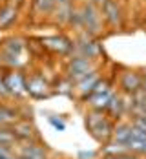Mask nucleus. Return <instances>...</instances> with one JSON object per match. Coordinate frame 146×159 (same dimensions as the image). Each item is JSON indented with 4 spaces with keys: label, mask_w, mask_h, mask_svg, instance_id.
Segmentation results:
<instances>
[{
    "label": "nucleus",
    "mask_w": 146,
    "mask_h": 159,
    "mask_svg": "<svg viewBox=\"0 0 146 159\" xmlns=\"http://www.w3.org/2000/svg\"><path fill=\"white\" fill-rule=\"evenodd\" d=\"M88 2H95V0H75V4H88Z\"/></svg>",
    "instance_id": "cd10ccee"
},
{
    "label": "nucleus",
    "mask_w": 146,
    "mask_h": 159,
    "mask_svg": "<svg viewBox=\"0 0 146 159\" xmlns=\"http://www.w3.org/2000/svg\"><path fill=\"white\" fill-rule=\"evenodd\" d=\"M99 79H100V77H99L97 71H91L90 75L82 77L81 80H77V82L73 84V92H77V93L81 95V99L84 101L86 97L93 92V88H95V84L99 82Z\"/></svg>",
    "instance_id": "9b49d317"
},
{
    "label": "nucleus",
    "mask_w": 146,
    "mask_h": 159,
    "mask_svg": "<svg viewBox=\"0 0 146 159\" xmlns=\"http://www.w3.org/2000/svg\"><path fill=\"white\" fill-rule=\"evenodd\" d=\"M57 4H68V2H73V0H55Z\"/></svg>",
    "instance_id": "c756f323"
},
{
    "label": "nucleus",
    "mask_w": 146,
    "mask_h": 159,
    "mask_svg": "<svg viewBox=\"0 0 146 159\" xmlns=\"http://www.w3.org/2000/svg\"><path fill=\"white\" fill-rule=\"evenodd\" d=\"M16 143H31V141H40V135L37 132V128L33 126L31 121H16L13 125Z\"/></svg>",
    "instance_id": "0eeeda50"
},
{
    "label": "nucleus",
    "mask_w": 146,
    "mask_h": 159,
    "mask_svg": "<svg viewBox=\"0 0 146 159\" xmlns=\"http://www.w3.org/2000/svg\"><path fill=\"white\" fill-rule=\"evenodd\" d=\"M81 7V18H82V31L91 35V37H99L104 31V18H102V11L100 6L95 2H88V4H79Z\"/></svg>",
    "instance_id": "f257e3e1"
},
{
    "label": "nucleus",
    "mask_w": 146,
    "mask_h": 159,
    "mask_svg": "<svg viewBox=\"0 0 146 159\" xmlns=\"http://www.w3.org/2000/svg\"><path fill=\"white\" fill-rule=\"evenodd\" d=\"M40 42H42L44 49H49V51H53V53H69L71 48H73V44H71L66 37H62V35L44 37V39H40Z\"/></svg>",
    "instance_id": "9d476101"
},
{
    "label": "nucleus",
    "mask_w": 146,
    "mask_h": 159,
    "mask_svg": "<svg viewBox=\"0 0 146 159\" xmlns=\"http://www.w3.org/2000/svg\"><path fill=\"white\" fill-rule=\"evenodd\" d=\"M55 6H57L55 0H31V13L33 15L48 16L53 11Z\"/></svg>",
    "instance_id": "a211bd4d"
},
{
    "label": "nucleus",
    "mask_w": 146,
    "mask_h": 159,
    "mask_svg": "<svg viewBox=\"0 0 146 159\" xmlns=\"http://www.w3.org/2000/svg\"><path fill=\"white\" fill-rule=\"evenodd\" d=\"M13 2H16V4H22V2H24V0H13Z\"/></svg>",
    "instance_id": "7c9ffc66"
},
{
    "label": "nucleus",
    "mask_w": 146,
    "mask_h": 159,
    "mask_svg": "<svg viewBox=\"0 0 146 159\" xmlns=\"http://www.w3.org/2000/svg\"><path fill=\"white\" fill-rule=\"evenodd\" d=\"M4 77H6V84H7L11 97H20L28 93L26 92V77L20 70H7V73H4Z\"/></svg>",
    "instance_id": "423d86ee"
},
{
    "label": "nucleus",
    "mask_w": 146,
    "mask_h": 159,
    "mask_svg": "<svg viewBox=\"0 0 146 159\" xmlns=\"http://www.w3.org/2000/svg\"><path fill=\"white\" fill-rule=\"evenodd\" d=\"M26 92L33 99H44L51 95V86L44 79V75H33V77H26Z\"/></svg>",
    "instance_id": "39448f33"
},
{
    "label": "nucleus",
    "mask_w": 146,
    "mask_h": 159,
    "mask_svg": "<svg viewBox=\"0 0 146 159\" xmlns=\"http://www.w3.org/2000/svg\"><path fill=\"white\" fill-rule=\"evenodd\" d=\"M108 119V113L102 110H95V108H91V110L86 113V117H84V123H86V128H88V132H91L93 128H97L100 123H104Z\"/></svg>",
    "instance_id": "f3484780"
},
{
    "label": "nucleus",
    "mask_w": 146,
    "mask_h": 159,
    "mask_svg": "<svg viewBox=\"0 0 146 159\" xmlns=\"http://www.w3.org/2000/svg\"><path fill=\"white\" fill-rule=\"evenodd\" d=\"M91 71H95V64H93L91 59H86V57H73L69 61V64H68V70H66L68 79L71 80L73 84L77 80H81L82 77L90 75Z\"/></svg>",
    "instance_id": "7ed1b4c3"
},
{
    "label": "nucleus",
    "mask_w": 146,
    "mask_h": 159,
    "mask_svg": "<svg viewBox=\"0 0 146 159\" xmlns=\"http://www.w3.org/2000/svg\"><path fill=\"white\" fill-rule=\"evenodd\" d=\"M119 84H121V88H122L124 93H135L143 86V75L137 73L135 70H124L121 73Z\"/></svg>",
    "instance_id": "1a4fd4ad"
},
{
    "label": "nucleus",
    "mask_w": 146,
    "mask_h": 159,
    "mask_svg": "<svg viewBox=\"0 0 146 159\" xmlns=\"http://www.w3.org/2000/svg\"><path fill=\"white\" fill-rule=\"evenodd\" d=\"M100 11H102V18H104V24L110 26L112 30H117L122 26V7L119 4V0H106L102 6H100Z\"/></svg>",
    "instance_id": "20e7f679"
},
{
    "label": "nucleus",
    "mask_w": 146,
    "mask_h": 159,
    "mask_svg": "<svg viewBox=\"0 0 146 159\" xmlns=\"http://www.w3.org/2000/svg\"><path fill=\"white\" fill-rule=\"evenodd\" d=\"M130 132H131V125H126V123H121L113 128V141L121 144H126L128 139H130Z\"/></svg>",
    "instance_id": "aec40b11"
},
{
    "label": "nucleus",
    "mask_w": 146,
    "mask_h": 159,
    "mask_svg": "<svg viewBox=\"0 0 146 159\" xmlns=\"http://www.w3.org/2000/svg\"><path fill=\"white\" fill-rule=\"evenodd\" d=\"M73 6H75L73 2H68V4H57L49 15L53 16V20H55L57 24H60V26H68V22H69V15H71V9H73Z\"/></svg>",
    "instance_id": "2eb2a0df"
},
{
    "label": "nucleus",
    "mask_w": 146,
    "mask_h": 159,
    "mask_svg": "<svg viewBox=\"0 0 146 159\" xmlns=\"http://www.w3.org/2000/svg\"><path fill=\"white\" fill-rule=\"evenodd\" d=\"M49 125L55 128V130H59V132H64L66 130V123L62 119H57V117H49Z\"/></svg>",
    "instance_id": "393cba45"
},
{
    "label": "nucleus",
    "mask_w": 146,
    "mask_h": 159,
    "mask_svg": "<svg viewBox=\"0 0 146 159\" xmlns=\"http://www.w3.org/2000/svg\"><path fill=\"white\" fill-rule=\"evenodd\" d=\"M18 15H20V4L6 2L4 6H0V31L13 28L18 20Z\"/></svg>",
    "instance_id": "6e6552de"
},
{
    "label": "nucleus",
    "mask_w": 146,
    "mask_h": 159,
    "mask_svg": "<svg viewBox=\"0 0 146 159\" xmlns=\"http://www.w3.org/2000/svg\"><path fill=\"white\" fill-rule=\"evenodd\" d=\"M113 123L110 121V119H106L104 123H100L97 128H93L90 134L97 139L100 144H106V143H110L112 139H113Z\"/></svg>",
    "instance_id": "ddd939ff"
},
{
    "label": "nucleus",
    "mask_w": 146,
    "mask_h": 159,
    "mask_svg": "<svg viewBox=\"0 0 146 159\" xmlns=\"http://www.w3.org/2000/svg\"><path fill=\"white\" fill-rule=\"evenodd\" d=\"M124 111V104H122V97L119 95H112L110 99V102H108V106H106V113L110 115V117H121V113Z\"/></svg>",
    "instance_id": "6ab92c4d"
},
{
    "label": "nucleus",
    "mask_w": 146,
    "mask_h": 159,
    "mask_svg": "<svg viewBox=\"0 0 146 159\" xmlns=\"http://www.w3.org/2000/svg\"><path fill=\"white\" fill-rule=\"evenodd\" d=\"M126 148L133 154H146V139H130Z\"/></svg>",
    "instance_id": "4be33fe9"
},
{
    "label": "nucleus",
    "mask_w": 146,
    "mask_h": 159,
    "mask_svg": "<svg viewBox=\"0 0 146 159\" xmlns=\"http://www.w3.org/2000/svg\"><path fill=\"white\" fill-rule=\"evenodd\" d=\"M18 156L26 159H48V150H46V146L38 144V141H31V143H26L18 150Z\"/></svg>",
    "instance_id": "f8f14e48"
},
{
    "label": "nucleus",
    "mask_w": 146,
    "mask_h": 159,
    "mask_svg": "<svg viewBox=\"0 0 146 159\" xmlns=\"http://www.w3.org/2000/svg\"><path fill=\"white\" fill-rule=\"evenodd\" d=\"M9 95V90H7V84H6V77H4V71L0 70V99H7Z\"/></svg>",
    "instance_id": "b1692460"
},
{
    "label": "nucleus",
    "mask_w": 146,
    "mask_h": 159,
    "mask_svg": "<svg viewBox=\"0 0 146 159\" xmlns=\"http://www.w3.org/2000/svg\"><path fill=\"white\" fill-rule=\"evenodd\" d=\"M112 95H113V92H112V90H108V92H99V93H97V92H91V93L86 97L84 101H88L90 108L106 111V106H108V102H110Z\"/></svg>",
    "instance_id": "4468645a"
},
{
    "label": "nucleus",
    "mask_w": 146,
    "mask_h": 159,
    "mask_svg": "<svg viewBox=\"0 0 146 159\" xmlns=\"http://www.w3.org/2000/svg\"><path fill=\"white\" fill-rule=\"evenodd\" d=\"M13 146H15V144H0V159L15 157V154H13Z\"/></svg>",
    "instance_id": "5701e85b"
},
{
    "label": "nucleus",
    "mask_w": 146,
    "mask_h": 159,
    "mask_svg": "<svg viewBox=\"0 0 146 159\" xmlns=\"http://www.w3.org/2000/svg\"><path fill=\"white\" fill-rule=\"evenodd\" d=\"M16 121H20L18 108H13V106H7V104L0 102V126H13Z\"/></svg>",
    "instance_id": "dca6fc26"
},
{
    "label": "nucleus",
    "mask_w": 146,
    "mask_h": 159,
    "mask_svg": "<svg viewBox=\"0 0 146 159\" xmlns=\"http://www.w3.org/2000/svg\"><path fill=\"white\" fill-rule=\"evenodd\" d=\"M141 88H143V90L146 92V73L143 75V86H141Z\"/></svg>",
    "instance_id": "c85d7f7f"
},
{
    "label": "nucleus",
    "mask_w": 146,
    "mask_h": 159,
    "mask_svg": "<svg viewBox=\"0 0 146 159\" xmlns=\"http://www.w3.org/2000/svg\"><path fill=\"white\" fill-rule=\"evenodd\" d=\"M73 48H75V55L73 57H86V59H91V61L97 59L99 55L102 53L97 37H91V35H88L84 31H81L77 42H73Z\"/></svg>",
    "instance_id": "f03ea898"
},
{
    "label": "nucleus",
    "mask_w": 146,
    "mask_h": 159,
    "mask_svg": "<svg viewBox=\"0 0 146 159\" xmlns=\"http://www.w3.org/2000/svg\"><path fill=\"white\" fill-rule=\"evenodd\" d=\"M93 154H79V159H91Z\"/></svg>",
    "instance_id": "bb28decb"
},
{
    "label": "nucleus",
    "mask_w": 146,
    "mask_h": 159,
    "mask_svg": "<svg viewBox=\"0 0 146 159\" xmlns=\"http://www.w3.org/2000/svg\"><path fill=\"white\" fill-rule=\"evenodd\" d=\"M0 70H2V66H0Z\"/></svg>",
    "instance_id": "473e14b6"
},
{
    "label": "nucleus",
    "mask_w": 146,
    "mask_h": 159,
    "mask_svg": "<svg viewBox=\"0 0 146 159\" xmlns=\"http://www.w3.org/2000/svg\"><path fill=\"white\" fill-rule=\"evenodd\" d=\"M6 159H15V157H6Z\"/></svg>",
    "instance_id": "2f4dec72"
},
{
    "label": "nucleus",
    "mask_w": 146,
    "mask_h": 159,
    "mask_svg": "<svg viewBox=\"0 0 146 159\" xmlns=\"http://www.w3.org/2000/svg\"><path fill=\"white\" fill-rule=\"evenodd\" d=\"M16 137L13 126H0V144H15Z\"/></svg>",
    "instance_id": "412c9836"
},
{
    "label": "nucleus",
    "mask_w": 146,
    "mask_h": 159,
    "mask_svg": "<svg viewBox=\"0 0 146 159\" xmlns=\"http://www.w3.org/2000/svg\"><path fill=\"white\" fill-rule=\"evenodd\" d=\"M115 159H141V157L137 154H133V152H124L121 156H115Z\"/></svg>",
    "instance_id": "a878e982"
}]
</instances>
